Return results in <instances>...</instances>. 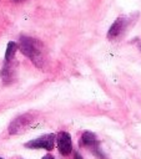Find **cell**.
<instances>
[{"mask_svg": "<svg viewBox=\"0 0 141 159\" xmlns=\"http://www.w3.org/2000/svg\"><path fill=\"white\" fill-rule=\"evenodd\" d=\"M79 144H80V147H84V148L89 149L90 152H92V154H95L99 159H106L105 154L100 149V143H99V140H97V138L94 133L84 132L81 138H80Z\"/></svg>", "mask_w": 141, "mask_h": 159, "instance_id": "cell-2", "label": "cell"}, {"mask_svg": "<svg viewBox=\"0 0 141 159\" xmlns=\"http://www.w3.org/2000/svg\"><path fill=\"white\" fill-rule=\"evenodd\" d=\"M34 122V116L30 113H25L21 114L19 117H16L9 125V133L10 134H21L24 132H26L31 124Z\"/></svg>", "mask_w": 141, "mask_h": 159, "instance_id": "cell-3", "label": "cell"}, {"mask_svg": "<svg viewBox=\"0 0 141 159\" xmlns=\"http://www.w3.org/2000/svg\"><path fill=\"white\" fill-rule=\"evenodd\" d=\"M12 1H15V2H20V1H22V0H12Z\"/></svg>", "mask_w": 141, "mask_h": 159, "instance_id": "cell-10", "label": "cell"}, {"mask_svg": "<svg viewBox=\"0 0 141 159\" xmlns=\"http://www.w3.org/2000/svg\"><path fill=\"white\" fill-rule=\"evenodd\" d=\"M56 142V135L52 133L49 134H44L36 139H32L30 142H27L25 144L26 148H31V149H46V150H51L55 145Z\"/></svg>", "mask_w": 141, "mask_h": 159, "instance_id": "cell-4", "label": "cell"}, {"mask_svg": "<svg viewBox=\"0 0 141 159\" xmlns=\"http://www.w3.org/2000/svg\"><path fill=\"white\" fill-rule=\"evenodd\" d=\"M19 50L31 60V62L41 68L44 66V52H42V45L36 39L29 37V36H21L19 41Z\"/></svg>", "mask_w": 141, "mask_h": 159, "instance_id": "cell-1", "label": "cell"}, {"mask_svg": "<svg viewBox=\"0 0 141 159\" xmlns=\"http://www.w3.org/2000/svg\"><path fill=\"white\" fill-rule=\"evenodd\" d=\"M126 25H127L126 17H122V16L117 17V19L115 20V22L111 25V27H110V30H109V32H107V39L114 40V39L119 37V36L124 32V30L126 29Z\"/></svg>", "mask_w": 141, "mask_h": 159, "instance_id": "cell-6", "label": "cell"}, {"mask_svg": "<svg viewBox=\"0 0 141 159\" xmlns=\"http://www.w3.org/2000/svg\"><path fill=\"white\" fill-rule=\"evenodd\" d=\"M42 159H55V158H54L51 154H46V155L42 157Z\"/></svg>", "mask_w": 141, "mask_h": 159, "instance_id": "cell-8", "label": "cell"}, {"mask_svg": "<svg viewBox=\"0 0 141 159\" xmlns=\"http://www.w3.org/2000/svg\"><path fill=\"white\" fill-rule=\"evenodd\" d=\"M74 159H82V157H81L79 153H75V154H74Z\"/></svg>", "mask_w": 141, "mask_h": 159, "instance_id": "cell-9", "label": "cell"}, {"mask_svg": "<svg viewBox=\"0 0 141 159\" xmlns=\"http://www.w3.org/2000/svg\"><path fill=\"white\" fill-rule=\"evenodd\" d=\"M17 50H19V43H16L15 41H9L4 56V63H11V60L14 58Z\"/></svg>", "mask_w": 141, "mask_h": 159, "instance_id": "cell-7", "label": "cell"}, {"mask_svg": "<svg viewBox=\"0 0 141 159\" xmlns=\"http://www.w3.org/2000/svg\"><path fill=\"white\" fill-rule=\"evenodd\" d=\"M56 144L59 148V152L62 155H69L72 150V144H71V137L66 132H60L56 135Z\"/></svg>", "mask_w": 141, "mask_h": 159, "instance_id": "cell-5", "label": "cell"}, {"mask_svg": "<svg viewBox=\"0 0 141 159\" xmlns=\"http://www.w3.org/2000/svg\"><path fill=\"white\" fill-rule=\"evenodd\" d=\"M0 159H2V158H0Z\"/></svg>", "mask_w": 141, "mask_h": 159, "instance_id": "cell-11", "label": "cell"}]
</instances>
